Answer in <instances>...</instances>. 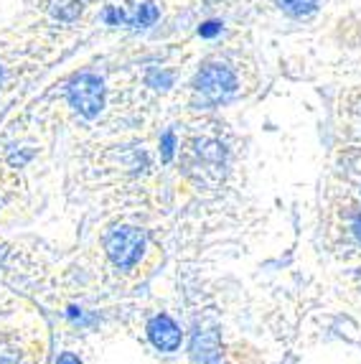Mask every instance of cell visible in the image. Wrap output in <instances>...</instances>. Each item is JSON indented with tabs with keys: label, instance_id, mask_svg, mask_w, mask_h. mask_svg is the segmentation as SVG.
I'll return each instance as SVG.
<instances>
[{
	"label": "cell",
	"instance_id": "obj_5",
	"mask_svg": "<svg viewBox=\"0 0 361 364\" xmlns=\"http://www.w3.org/2000/svg\"><path fill=\"white\" fill-rule=\"evenodd\" d=\"M158 16H161V11H158L156 3H140L133 16L127 18V23L133 26V28H148V26L156 23Z\"/></svg>",
	"mask_w": 361,
	"mask_h": 364
},
{
	"label": "cell",
	"instance_id": "obj_2",
	"mask_svg": "<svg viewBox=\"0 0 361 364\" xmlns=\"http://www.w3.org/2000/svg\"><path fill=\"white\" fill-rule=\"evenodd\" d=\"M67 100L82 117L95 120L104 107V82L92 72L74 74L67 85Z\"/></svg>",
	"mask_w": 361,
	"mask_h": 364
},
{
	"label": "cell",
	"instance_id": "obj_15",
	"mask_svg": "<svg viewBox=\"0 0 361 364\" xmlns=\"http://www.w3.org/2000/svg\"><path fill=\"white\" fill-rule=\"evenodd\" d=\"M0 79H3V69H0Z\"/></svg>",
	"mask_w": 361,
	"mask_h": 364
},
{
	"label": "cell",
	"instance_id": "obj_7",
	"mask_svg": "<svg viewBox=\"0 0 361 364\" xmlns=\"http://www.w3.org/2000/svg\"><path fill=\"white\" fill-rule=\"evenodd\" d=\"M48 11L59 21H74L79 13H82V3H79V0H51V3H48Z\"/></svg>",
	"mask_w": 361,
	"mask_h": 364
},
{
	"label": "cell",
	"instance_id": "obj_10",
	"mask_svg": "<svg viewBox=\"0 0 361 364\" xmlns=\"http://www.w3.org/2000/svg\"><path fill=\"white\" fill-rule=\"evenodd\" d=\"M173 151H176V138H173V133H166L161 138V156H163V161H171L173 158Z\"/></svg>",
	"mask_w": 361,
	"mask_h": 364
},
{
	"label": "cell",
	"instance_id": "obj_4",
	"mask_svg": "<svg viewBox=\"0 0 361 364\" xmlns=\"http://www.w3.org/2000/svg\"><path fill=\"white\" fill-rule=\"evenodd\" d=\"M148 336H151L153 346L161 352H176L180 346V328L176 326V321L171 316L161 314L148 323Z\"/></svg>",
	"mask_w": 361,
	"mask_h": 364
},
{
	"label": "cell",
	"instance_id": "obj_1",
	"mask_svg": "<svg viewBox=\"0 0 361 364\" xmlns=\"http://www.w3.org/2000/svg\"><path fill=\"white\" fill-rule=\"evenodd\" d=\"M191 87L196 95H201V100L217 105L229 100L237 92V74L222 61H209L196 72Z\"/></svg>",
	"mask_w": 361,
	"mask_h": 364
},
{
	"label": "cell",
	"instance_id": "obj_9",
	"mask_svg": "<svg viewBox=\"0 0 361 364\" xmlns=\"http://www.w3.org/2000/svg\"><path fill=\"white\" fill-rule=\"evenodd\" d=\"M127 18H130V16H127L125 11H122V8H107V11H104V21H107L109 26H120V23H127Z\"/></svg>",
	"mask_w": 361,
	"mask_h": 364
},
{
	"label": "cell",
	"instance_id": "obj_14",
	"mask_svg": "<svg viewBox=\"0 0 361 364\" xmlns=\"http://www.w3.org/2000/svg\"><path fill=\"white\" fill-rule=\"evenodd\" d=\"M209 3H219V0H209Z\"/></svg>",
	"mask_w": 361,
	"mask_h": 364
},
{
	"label": "cell",
	"instance_id": "obj_8",
	"mask_svg": "<svg viewBox=\"0 0 361 364\" xmlns=\"http://www.w3.org/2000/svg\"><path fill=\"white\" fill-rule=\"evenodd\" d=\"M145 82H148V87H153V90L166 92L173 87V72H168V69H151L148 77H145Z\"/></svg>",
	"mask_w": 361,
	"mask_h": 364
},
{
	"label": "cell",
	"instance_id": "obj_3",
	"mask_svg": "<svg viewBox=\"0 0 361 364\" xmlns=\"http://www.w3.org/2000/svg\"><path fill=\"white\" fill-rule=\"evenodd\" d=\"M143 247L145 237L135 227H120V230L109 232L107 237V255L120 270L133 267L140 260V255H143Z\"/></svg>",
	"mask_w": 361,
	"mask_h": 364
},
{
	"label": "cell",
	"instance_id": "obj_6",
	"mask_svg": "<svg viewBox=\"0 0 361 364\" xmlns=\"http://www.w3.org/2000/svg\"><path fill=\"white\" fill-rule=\"evenodd\" d=\"M277 6L293 18H308L318 11V0H277Z\"/></svg>",
	"mask_w": 361,
	"mask_h": 364
},
{
	"label": "cell",
	"instance_id": "obj_12",
	"mask_svg": "<svg viewBox=\"0 0 361 364\" xmlns=\"http://www.w3.org/2000/svg\"><path fill=\"white\" fill-rule=\"evenodd\" d=\"M56 364H82V362H79V359L77 357H74V354H61V357H59V362H56Z\"/></svg>",
	"mask_w": 361,
	"mask_h": 364
},
{
	"label": "cell",
	"instance_id": "obj_13",
	"mask_svg": "<svg viewBox=\"0 0 361 364\" xmlns=\"http://www.w3.org/2000/svg\"><path fill=\"white\" fill-rule=\"evenodd\" d=\"M354 235L361 240V214H359V217H356V222H354Z\"/></svg>",
	"mask_w": 361,
	"mask_h": 364
},
{
	"label": "cell",
	"instance_id": "obj_11",
	"mask_svg": "<svg viewBox=\"0 0 361 364\" xmlns=\"http://www.w3.org/2000/svg\"><path fill=\"white\" fill-rule=\"evenodd\" d=\"M222 31V23L219 21H206V23H201V28H199V33L204 38H214Z\"/></svg>",
	"mask_w": 361,
	"mask_h": 364
}]
</instances>
